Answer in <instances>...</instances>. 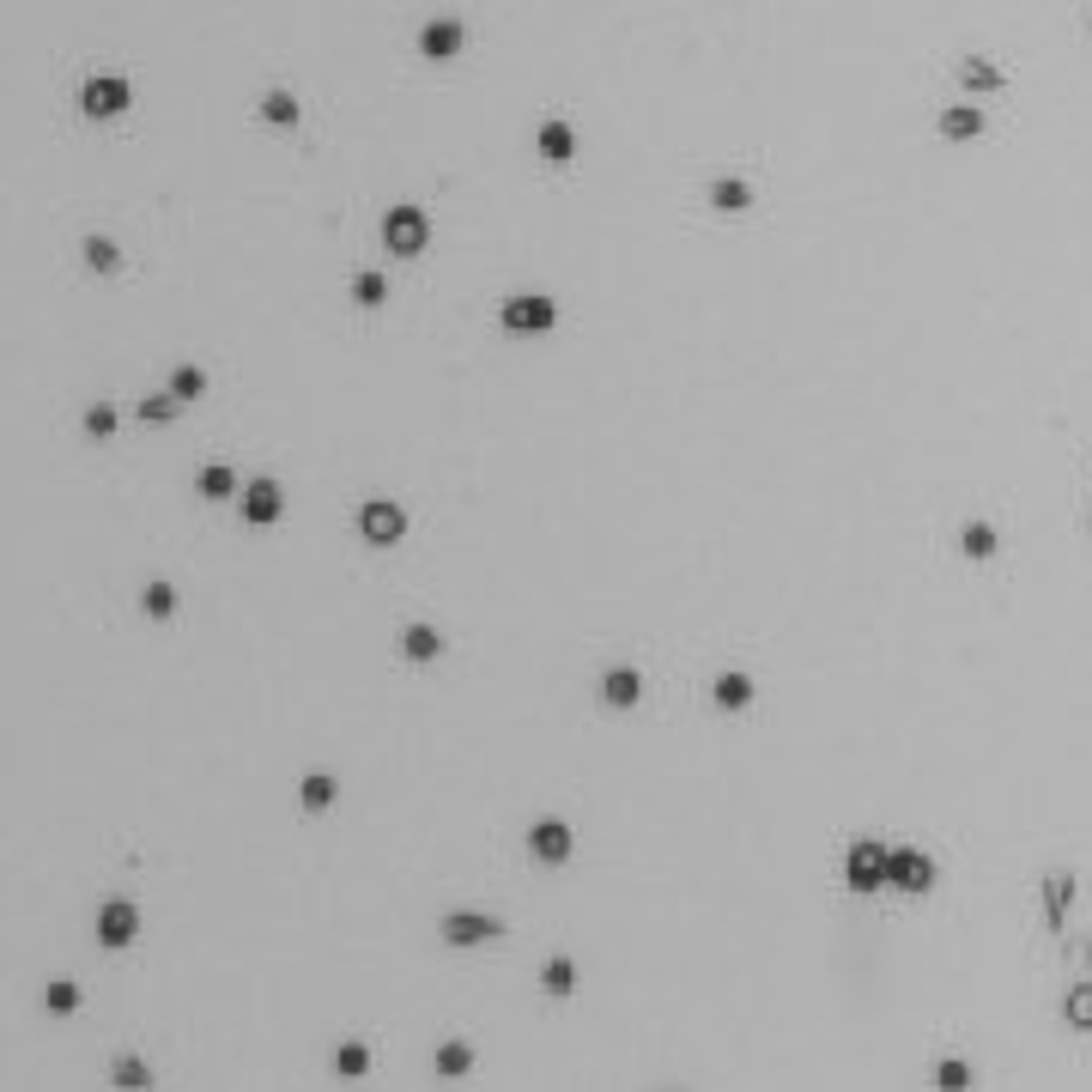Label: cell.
I'll use <instances>...</instances> for the list:
<instances>
[{
	"label": "cell",
	"instance_id": "cell-1",
	"mask_svg": "<svg viewBox=\"0 0 1092 1092\" xmlns=\"http://www.w3.org/2000/svg\"><path fill=\"white\" fill-rule=\"evenodd\" d=\"M498 329L516 334V341H534V334H553L559 329V303L547 298V291H516V298H504L498 310Z\"/></svg>",
	"mask_w": 1092,
	"mask_h": 1092
},
{
	"label": "cell",
	"instance_id": "cell-2",
	"mask_svg": "<svg viewBox=\"0 0 1092 1092\" xmlns=\"http://www.w3.org/2000/svg\"><path fill=\"white\" fill-rule=\"evenodd\" d=\"M886 855H893V843H881V838H855L850 850H843V886L850 893H881L886 886Z\"/></svg>",
	"mask_w": 1092,
	"mask_h": 1092
},
{
	"label": "cell",
	"instance_id": "cell-3",
	"mask_svg": "<svg viewBox=\"0 0 1092 1092\" xmlns=\"http://www.w3.org/2000/svg\"><path fill=\"white\" fill-rule=\"evenodd\" d=\"M382 243H389V255H425V243H432V212L413 207V200L389 207L382 212Z\"/></svg>",
	"mask_w": 1092,
	"mask_h": 1092
},
{
	"label": "cell",
	"instance_id": "cell-4",
	"mask_svg": "<svg viewBox=\"0 0 1092 1092\" xmlns=\"http://www.w3.org/2000/svg\"><path fill=\"white\" fill-rule=\"evenodd\" d=\"M128 104H134V85L122 80V73H92V80L80 85V116H92V122L128 116Z\"/></svg>",
	"mask_w": 1092,
	"mask_h": 1092
},
{
	"label": "cell",
	"instance_id": "cell-5",
	"mask_svg": "<svg viewBox=\"0 0 1092 1092\" xmlns=\"http://www.w3.org/2000/svg\"><path fill=\"white\" fill-rule=\"evenodd\" d=\"M571 850H577V831H571L565 819H534V826H528V855H534L540 869H565Z\"/></svg>",
	"mask_w": 1092,
	"mask_h": 1092
},
{
	"label": "cell",
	"instance_id": "cell-6",
	"mask_svg": "<svg viewBox=\"0 0 1092 1092\" xmlns=\"http://www.w3.org/2000/svg\"><path fill=\"white\" fill-rule=\"evenodd\" d=\"M358 534H365L370 547H395V540L407 534V510H401L395 498H370V504H358Z\"/></svg>",
	"mask_w": 1092,
	"mask_h": 1092
},
{
	"label": "cell",
	"instance_id": "cell-7",
	"mask_svg": "<svg viewBox=\"0 0 1092 1092\" xmlns=\"http://www.w3.org/2000/svg\"><path fill=\"white\" fill-rule=\"evenodd\" d=\"M238 504H243V522L250 528H274L279 516H286V486L262 474V480H250V486L238 492Z\"/></svg>",
	"mask_w": 1092,
	"mask_h": 1092
},
{
	"label": "cell",
	"instance_id": "cell-8",
	"mask_svg": "<svg viewBox=\"0 0 1092 1092\" xmlns=\"http://www.w3.org/2000/svg\"><path fill=\"white\" fill-rule=\"evenodd\" d=\"M437 934H444L449 947H480V941H498L504 922L486 917V910H449V917L437 922Z\"/></svg>",
	"mask_w": 1092,
	"mask_h": 1092
},
{
	"label": "cell",
	"instance_id": "cell-9",
	"mask_svg": "<svg viewBox=\"0 0 1092 1092\" xmlns=\"http://www.w3.org/2000/svg\"><path fill=\"white\" fill-rule=\"evenodd\" d=\"M886 886H898L905 898H922L934 886V862L922 850H893L886 855Z\"/></svg>",
	"mask_w": 1092,
	"mask_h": 1092
},
{
	"label": "cell",
	"instance_id": "cell-10",
	"mask_svg": "<svg viewBox=\"0 0 1092 1092\" xmlns=\"http://www.w3.org/2000/svg\"><path fill=\"white\" fill-rule=\"evenodd\" d=\"M134 941H140V905L110 898V905L97 910V947H134Z\"/></svg>",
	"mask_w": 1092,
	"mask_h": 1092
},
{
	"label": "cell",
	"instance_id": "cell-11",
	"mask_svg": "<svg viewBox=\"0 0 1092 1092\" xmlns=\"http://www.w3.org/2000/svg\"><path fill=\"white\" fill-rule=\"evenodd\" d=\"M1038 898H1044V929L1062 941V934H1068V910H1074V874L1050 869V874H1044V886H1038Z\"/></svg>",
	"mask_w": 1092,
	"mask_h": 1092
},
{
	"label": "cell",
	"instance_id": "cell-12",
	"mask_svg": "<svg viewBox=\"0 0 1092 1092\" xmlns=\"http://www.w3.org/2000/svg\"><path fill=\"white\" fill-rule=\"evenodd\" d=\"M461 43H468V25H461V19H425L419 25L425 61H449V55H461Z\"/></svg>",
	"mask_w": 1092,
	"mask_h": 1092
},
{
	"label": "cell",
	"instance_id": "cell-13",
	"mask_svg": "<svg viewBox=\"0 0 1092 1092\" xmlns=\"http://www.w3.org/2000/svg\"><path fill=\"white\" fill-rule=\"evenodd\" d=\"M534 152H540L547 164H571V159H577V128H571L565 116H547V122L534 128Z\"/></svg>",
	"mask_w": 1092,
	"mask_h": 1092
},
{
	"label": "cell",
	"instance_id": "cell-14",
	"mask_svg": "<svg viewBox=\"0 0 1092 1092\" xmlns=\"http://www.w3.org/2000/svg\"><path fill=\"white\" fill-rule=\"evenodd\" d=\"M934 128H941V140L965 146V140H977V134H984L989 122H984V110H977V104H947V110H941V122H934Z\"/></svg>",
	"mask_w": 1092,
	"mask_h": 1092
},
{
	"label": "cell",
	"instance_id": "cell-15",
	"mask_svg": "<svg viewBox=\"0 0 1092 1092\" xmlns=\"http://www.w3.org/2000/svg\"><path fill=\"white\" fill-rule=\"evenodd\" d=\"M752 692H759V686H752V674H747V668H723V674L711 680V698L723 704V711H747Z\"/></svg>",
	"mask_w": 1092,
	"mask_h": 1092
},
{
	"label": "cell",
	"instance_id": "cell-16",
	"mask_svg": "<svg viewBox=\"0 0 1092 1092\" xmlns=\"http://www.w3.org/2000/svg\"><path fill=\"white\" fill-rule=\"evenodd\" d=\"M601 698L613 704V711H632L637 698H644V674L637 668H607L601 674Z\"/></svg>",
	"mask_w": 1092,
	"mask_h": 1092
},
{
	"label": "cell",
	"instance_id": "cell-17",
	"mask_svg": "<svg viewBox=\"0 0 1092 1092\" xmlns=\"http://www.w3.org/2000/svg\"><path fill=\"white\" fill-rule=\"evenodd\" d=\"M401 656H407V662H437V656H444V637H437V625L413 619L407 632H401Z\"/></svg>",
	"mask_w": 1092,
	"mask_h": 1092
},
{
	"label": "cell",
	"instance_id": "cell-18",
	"mask_svg": "<svg viewBox=\"0 0 1092 1092\" xmlns=\"http://www.w3.org/2000/svg\"><path fill=\"white\" fill-rule=\"evenodd\" d=\"M959 547H965V559H996L1001 553V528L984 522V516H972V522L959 528Z\"/></svg>",
	"mask_w": 1092,
	"mask_h": 1092
},
{
	"label": "cell",
	"instance_id": "cell-19",
	"mask_svg": "<svg viewBox=\"0 0 1092 1092\" xmlns=\"http://www.w3.org/2000/svg\"><path fill=\"white\" fill-rule=\"evenodd\" d=\"M959 80L972 85V92H1008V73H1001L989 55H965V61H959Z\"/></svg>",
	"mask_w": 1092,
	"mask_h": 1092
},
{
	"label": "cell",
	"instance_id": "cell-20",
	"mask_svg": "<svg viewBox=\"0 0 1092 1092\" xmlns=\"http://www.w3.org/2000/svg\"><path fill=\"white\" fill-rule=\"evenodd\" d=\"M262 122H274V128H298L303 104L286 92V85H267V92H262Z\"/></svg>",
	"mask_w": 1092,
	"mask_h": 1092
},
{
	"label": "cell",
	"instance_id": "cell-21",
	"mask_svg": "<svg viewBox=\"0 0 1092 1092\" xmlns=\"http://www.w3.org/2000/svg\"><path fill=\"white\" fill-rule=\"evenodd\" d=\"M238 492H243L238 468H225V461H207V468H200V498L225 504V498H238Z\"/></svg>",
	"mask_w": 1092,
	"mask_h": 1092
},
{
	"label": "cell",
	"instance_id": "cell-22",
	"mask_svg": "<svg viewBox=\"0 0 1092 1092\" xmlns=\"http://www.w3.org/2000/svg\"><path fill=\"white\" fill-rule=\"evenodd\" d=\"M711 207L716 212H747L752 207V183H747V176H716V183H711Z\"/></svg>",
	"mask_w": 1092,
	"mask_h": 1092
},
{
	"label": "cell",
	"instance_id": "cell-23",
	"mask_svg": "<svg viewBox=\"0 0 1092 1092\" xmlns=\"http://www.w3.org/2000/svg\"><path fill=\"white\" fill-rule=\"evenodd\" d=\"M432 1062H437V1074L461 1080L468 1068H474V1044H468V1038H444V1044H437V1056H432Z\"/></svg>",
	"mask_w": 1092,
	"mask_h": 1092
},
{
	"label": "cell",
	"instance_id": "cell-24",
	"mask_svg": "<svg viewBox=\"0 0 1092 1092\" xmlns=\"http://www.w3.org/2000/svg\"><path fill=\"white\" fill-rule=\"evenodd\" d=\"M334 795H341V790H334V777H322V771H310V777L298 783V802H303V814H329V807H334Z\"/></svg>",
	"mask_w": 1092,
	"mask_h": 1092
},
{
	"label": "cell",
	"instance_id": "cell-25",
	"mask_svg": "<svg viewBox=\"0 0 1092 1092\" xmlns=\"http://www.w3.org/2000/svg\"><path fill=\"white\" fill-rule=\"evenodd\" d=\"M353 303L358 310H382V303H389V274H377V267L353 274Z\"/></svg>",
	"mask_w": 1092,
	"mask_h": 1092
},
{
	"label": "cell",
	"instance_id": "cell-26",
	"mask_svg": "<svg viewBox=\"0 0 1092 1092\" xmlns=\"http://www.w3.org/2000/svg\"><path fill=\"white\" fill-rule=\"evenodd\" d=\"M540 989H547V996H571V989H577V959H571V953H553L547 972H540Z\"/></svg>",
	"mask_w": 1092,
	"mask_h": 1092
},
{
	"label": "cell",
	"instance_id": "cell-27",
	"mask_svg": "<svg viewBox=\"0 0 1092 1092\" xmlns=\"http://www.w3.org/2000/svg\"><path fill=\"white\" fill-rule=\"evenodd\" d=\"M80 255H85V267H92V274H116V267H122V250L110 238H97V231L80 243Z\"/></svg>",
	"mask_w": 1092,
	"mask_h": 1092
},
{
	"label": "cell",
	"instance_id": "cell-28",
	"mask_svg": "<svg viewBox=\"0 0 1092 1092\" xmlns=\"http://www.w3.org/2000/svg\"><path fill=\"white\" fill-rule=\"evenodd\" d=\"M1062 1020H1068L1074 1032H1092V984H1074V989L1062 996Z\"/></svg>",
	"mask_w": 1092,
	"mask_h": 1092
},
{
	"label": "cell",
	"instance_id": "cell-29",
	"mask_svg": "<svg viewBox=\"0 0 1092 1092\" xmlns=\"http://www.w3.org/2000/svg\"><path fill=\"white\" fill-rule=\"evenodd\" d=\"M140 607H146V619H171L176 613V583H146L140 589Z\"/></svg>",
	"mask_w": 1092,
	"mask_h": 1092
},
{
	"label": "cell",
	"instance_id": "cell-30",
	"mask_svg": "<svg viewBox=\"0 0 1092 1092\" xmlns=\"http://www.w3.org/2000/svg\"><path fill=\"white\" fill-rule=\"evenodd\" d=\"M176 407H183V395H176V389H164V395H140V419L146 425H171Z\"/></svg>",
	"mask_w": 1092,
	"mask_h": 1092
},
{
	"label": "cell",
	"instance_id": "cell-31",
	"mask_svg": "<svg viewBox=\"0 0 1092 1092\" xmlns=\"http://www.w3.org/2000/svg\"><path fill=\"white\" fill-rule=\"evenodd\" d=\"M43 1008L49 1013H80V984H73V977H55V984L43 989Z\"/></svg>",
	"mask_w": 1092,
	"mask_h": 1092
},
{
	"label": "cell",
	"instance_id": "cell-32",
	"mask_svg": "<svg viewBox=\"0 0 1092 1092\" xmlns=\"http://www.w3.org/2000/svg\"><path fill=\"white\" fill-rule=\"evenodd\" d=\"M972 1062H965V1056H941V1068H934V1087H947V1092H965V1087H972Z\"/></svg>",
	"mask_w": 1092,
	"mask_h": 1092
},
{
	"label": "cell",
	"instance_id": "cell-33",
	"mask_svg": "<svg viewBox=\"0 0 1092 1092\" xmlns=\"http://www.w3.org/2000/svg\"><path fill=\"white\" fill-rule=\"evenodd\" d=\"M110 1080H116V1087H152V1062H140V1056H116V1062H110Z\"/></svg>",
	"mask_w": 1092,
	"mask_h": 1092
},
{
	"label": "cell",
	"instance_id": "cell-34",
	"mask_svg": "<svg viewBox=\"0 0 1092 1092\" xmlns=\"http://www.w3.org/2000/svg\"><path fill=\"white\" fill-rule=\"evenodd\" d=\"M171 389L183 401H200V395H207V370H200V365H176L171 370Z\"/></svg>",
	"mask_w": 1092,
	"mask_h": 1092
},
{
	"label": "cell",
	"instance_id": "cell-35",
	"mask_svg": "<svg viewBox=\"0 0 1092 1092\" xmlns=\"http://www.w3.org/2000/svg\"><path fill=\"white\" fill-rule=\"evenodd\" d=\"M365 1068H370V1050H365V1044H341V1050H334V1074L358 1080Z\"/></svg>",
	"mask_w": 1092,
	"mask_h": 1092
},
{
	"label": "cell",
	"instance_id": "cell-36",
	"mask_svg": "<svg viewBox=\"0 0 1092 1092\" xmlns=\"http://www.w3.org/2000/svg\"><path fill=\"white\" fill-rule=\"evenodd\" d=\"M85 437H97V444H104V437H116V407H110V401L85 407Z\"/></svg>",
	"mask_w": 1092,
	"mask_h": 1092
}]
</instances>
